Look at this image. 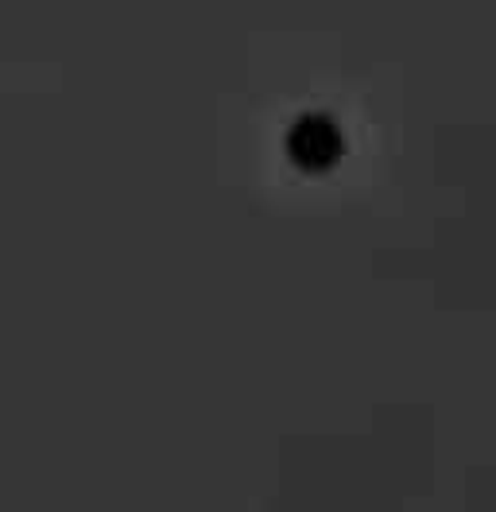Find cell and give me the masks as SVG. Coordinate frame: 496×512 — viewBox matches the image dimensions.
<instances>
[{"label": "cell", "mask_w": 496, "mask_h": 512, "mask_svg": "<svg viewBox=\"0 0 496 512\" xmlns=\"http://www.w3.org/2000/svg\"><path fill=\"white\" fill-rule=\"evenodd\" d=\"M287 160L303 175H330L345 160V136L341 125L326 113H307L287 132Z\"/></svg>", "instance_id": "1"}]
</instances>
